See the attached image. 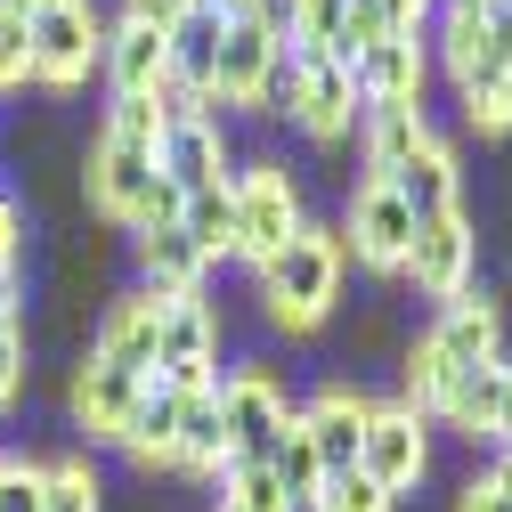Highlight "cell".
I'll list each match as a JSON object with an SVG mask.
<instances>
[{"mask_svg":"<svg viewBox=\"0 0 512 512\" xmlns=\"http://www.w3.org/2000/svg\"><path fill=\"white\" fill-rule=\"evenodd\" d=\"M342 236L301 220V236H285V252H269L261 261V317L277 334H317L342 301Z\"/></svg>","mask_w":512,"mask_h":512,"instance_id":"obj_1","label":"cell"},{"mask_svg":"<svg viewBox=\"0 0 512 512\" xmlns=\"http://www.w3.org/2000/svg\"><path fill=\"white\" fill-rule=\"evenodd\" d=\"M155 139H163V106L155 98H114L106 106L98 139H90V163H82V187H90V204L114 228L131 220V204L147 196V179H155Z\"/></svg>","mask_w":512,"mask_h":512,"instance_id":"obj_2","label":"cell"},{"mask_svg":"<svg viewBox=\"0 0 512 512\" xmlns=\"http://www.w3.org/2000/svg\"><path fill=\"white\" fill-rule=\"evenodd\" d=\"M269 114H285L293 131L317 139V147L350 139V122H358L350 66H334V57H293V49H285V66H277V82H269Z\"/></svg>","mask_w":512,"mask_h":512,"instance_id":"obj_3","label":"cell"},{"mask_svg":"<svg viewBox=\"0 0 512 512\" xmlns=\"http://www.w3.org/2000/svg\"><path fill=\"white\" fill-rule=\"evenodd\" d=\"M228 196H236V261H252L261 269L269 252H285V236H301V187H293V171L285 163H236L228 171Z\"/></svg>","mask_w":512,"mask_h":512,"instance_id":"obj_4","label":"cell"},{"mask_svg":"<svg viewBox=\"0 0 512 512\" xmlns=\"http://www.w3.org/2000/svg\"><path fill=\"white\" fill-rule=\"evenodd\" d=\"M33 33V82L41 90H82L98 74V49H106V17L90 0H41L25 17Z\"/></svg>","mask_w":512,"mask_h":512,"instance_id":"obj_5","label":"cell"},{"mask_svg":"<svg viewBox=\"0 0 512 512\" xmlns=\"http://www.w3.org/2000/svg\"><path fill=\"white\" fill-rule=\"evenodd\" d=\"M220 391V423H228V464H269V447L285 439L293 423V399H285V382L269 366H236L212 382Z\"/></svg>","mask_w":512,"mask_h":512,"instance_id":"obj_6","label":"cell"},{"mask_svg":"<svg viewBox=\"0 0 512 512\" xmlns=\"http://www.w3.org/2000/svg\"><path fill=\"white\" fill-rule=\"evenodd\" d=\"M342 261L374 269V277H399L407 269V244H415V212L399 204V187L391 179H358V196L342 212Z\"/></svg>","mask_w":512,"mask_h":512,"instance_id":"obj_7","label":"cell"},{"mask_svg":"<svg viewBox=\"0 0 512 512\" xmlns=\"http://www.w3.org/2000/svg\"><path fill=\"white\" fill-rule=\"evenodd\" d=\"M277 66H285V41H277L261 17H228V25H220V57H212V106L269 114Z\"/></svg>","mask_w":512,"mask_h":512,"instance_id":"obj_8","label":"cell"},{"mask_svg":"<svg viewBox=\"0 0 512 512\" xmlns=\"http://www.w3.org/2000/svg\"><path fill=\"white\" fill-rule=\"evenodd\" d=\"M358 472L374 488H391V496L423 488V472H431V423L415 407H399V399H374L366 407V439H358Z\"/></svg>","mask_w":512,"mask_h":512,"instance_id":"obj_9","label":"cell"},{"mask_svg":"<svg viewBox=\"0 0 512 512\" xmlns=\"http://www.w3.org/2000/svg\"><path fill=\"white\" fill-rule=\"evenodd\" d=\"M155 382H171V391H212V382H220V309H212L204 293H187V301H163Z\"/></svg>","mask_w":512,"mask_h":512,"instance_id":"obj_10","label":"cell"},{"mask_svg":"<svg viewBox=\"0 0 512 512\" xmlns=\"http://www.w3.org/2000/svg\"><path fill=\"white\" fill-rule=\"evenodd\" d=\"M472 269H480V228L464 220V204L439 212V220H415V244H407V269L399 277L423 301H456L472 285Z\"/></svg>","mask_w":512,"mask_h":512,"instance_id":"obj_11","label":"cell"},{"mask_svg":"<svg viewBox=\"0 0 512 512\" xmlns=\"http://www.w3.org/2000/svg\"><path fill=\"white\" fill-rule=\"evenodd\" d=\"M228 171H236V147H228V122H220V114H179V122H163L155 179H171L179 196H196V187H220Z\"/></svg>","mask_w":512,"mask_h":512,"instance_id":"obj_12","label":"cell"},{"mask_svg":"<svg viewBox=\"0 0 512 512\" xmlns=\"http://www.w3.org/2000/svg\"><path fill=\"white\" fill-rule=\"evenodd\" d=\"M423 82H431V57H423V33H382L350 57V90H358V114L366 106H423Z\"/></svg>","mask_w":512,"mask_h":512,"instance_id":"obj_13","label":"cell"},{"mask_svg":"<svg viewBox=\"0 0 512 512\" xmlns=\"http://www.w3.org/2000/svg\"><path fill=\"white\" fill-rule=\"evenodd\" d=\"M98 74L114 98H155L171 82V33L139 25V17H114L106 25V49H98Z\"/></svg>","mask_w":512,"mask_h":512,"instance_id":"obj_14","label":"cell"},{"mask_svg":"<svg viewBox=\"0 0 512 512\" xmlns=\"http://www.w3.org/2000/svg\"><path fill=\"white\" fill-rule=\"evenodd\" d=\"M155 342H163V293H122L106 317H98V334H90V358H106V366H122V374H139V382H155Z\"/></svg>","mask_w":512,"mask_h":512,"instance_id":"obj_15","label":"cell"},{"mask_svg":"<svg viewBox=\"0 0 512 512\" xmlns=\"http://www.w3.org/2000/svg\"><path fill=\"white\" fill-rule=\"evenodd\" d=\"M366 391H350V382H326L309 407H293V423L309 431V447H317V472H358V439H366Z\"/></svg>","mask_w":512,"mask_h":512,"instance_id":"obj_16","label":"cell"},{"mask_svg":"<svg viewBox=\"0 0 512 512\" xmlns=\"http://www.w3.org/2000/svg\"><path fill=\"white\" fill-rule=\"evenodd\" d=\"M139 391L147 382L139 374H122V366H106V358H82L74 366V391H66V407H74V423L90 431V439H122V423H131V407H139Z\"/></svg>","mask_w":512,"mask_h":512,"instance_id":"obj_17","label":"cell"},{"mask_svg":"<svg viewBox=\"0 0 512 512\" xmlns=\"http://www.w3.org/2000/svg\"><path fill=\"white\" fill-rule=\"evenodd\" d=\"M431 334H439V350L456 366H488V358H504V301H488V293L464 285L456 301H439Z\"/></svg>","mask_w":512,"mask_h":512,"instance_id":"obj_18","label":"cell"},{"mask_svg":"<svg viewBox=\"0 0 512 512\" xmlns=\"http://www.w3.org/2000/svg\"><path fill=\"white\" fill-rule=\"evenodd\" d=\"M391 187H399V204L415 212V220H439V212H456L464 204V171H456V147H447L439 131L391 171Z\"/></svg>","mask_w":512,"mask_h":512,"instance_id":"obj_19","label":"cell"},{"mask_svg":"<svg viewBox=\"0 0 512 512\" xmlns=\"http://www.w3.org/2000/svg\"><path fill=\"white\" fill-rule=\"evenodd\" d=\"M423 139H431V114L423 106H366L358 114V163H366V179H391Z\"/></svg>","mask_w":512,"mask_h":512,"instance_id":"obj_20","label":"cell"},{"mask_svg":"<svg viewBox=\"0 0 512 512\" xmlns=\"http://www.w3.org/2000/svg\"><path fill=\"white\" fill-rule=\"evenodd\" d=\"M220 464H228L220 391H179V447H171V472H187V480H220Z\"/></svg>","mask_w":512,"mask_h":512,"instance_id":"obj_21","label":"cell"},{"mask_svg":"<svg viewBox=\"0 0 512 512\" xmlns=\"http://www.w3.org/2000/svg\"><path fill=\"white\" fill-rule=\"evenodd\" d=\"M114 447L139 472H171V447H179V391H171V382H147V391H139V407H131V423H122Z\"/></svg>","mask_w":512,"mask_h":512,"instance_id":"obj_22","label":"cell"},{"mask_svg":"<svg viewBox=\"0 0 512 512\" xmlns=\"http://www.w3.org/2000/svg\"><path fill=\"white\" fill-rule=\"evenodd\" d=\"M204 277H212V261H204L179 228H147V236H139V285H147V293L187 301V293H204Z\"/></svg>","mask_w":512,"mask_h":512,"instance_id":"obj_23","label":"cell"},{"mask_svg":"<svg viewBox=\"0 0 512 512\" xmlns=\"http://www.w3.org/2000/svg\"><path fill=\"white\" fill-rule=\"evenodd\" d=\"M496 415H504V358L464 366L456 382H447V399H439V423L464 431V439H496Z\"/></svg>","mask_w":512,"mask_h":512,"instance_id":"obj_24","label":"cell"},{"mask_svg":"<svg viewBox=\"0 0 512 512\" xmlns=\"http://www.w3.org/2000/svg\"><path fill=\"white\" fill-rule=\"evenodd\" d=\"M464 366L439 350V334L423 326L415 342H407V358H399V407H415L423 423H439V399H447V382H456Z\"/></svg>","mask_w":512,"mask_h":512,"instance_id":"obj_25","label":"cell"},{"mask_svg":"<svg viewBox=\"0 0 512 512\" xmlns=\"http://www.w3.org/2000/svg\"><path fill=\"white\" fill-rule=\"evenodd\" d=\"M179 236L204 252V261H236V196L228 179L220 187H196V196H179Z\"/></svg>","mask_w":512,"mask_h":512,"instance_id":"obj_26","label":"cell"},{"mask_svg":"<svg viewBox=\"0 0 512 512\" xmlns=\"http://www.w3.org/2000/svg\"><path fill=\"white\" fill-rule=\"evenodd\" d=\"M220 9H196L187 25H171V82L179 90H196V98H212V57H220Z\"/></svg>","mask_w":512,"mask_h":512,"instance_id":"obj_27","label":"cell"},{"mask_svg":"<svg viewBox=\"0 0 512 512\" xmlns=\"http://www.w3.org/2000/svg\"><path fill=\"white\" fill-rule=\"evenodd\" d=\"M41 512H106V480L90 456H57L41 464Z\"/></svg>","mask_w":512,"mask_h":512,"instance_id":"obj_28","label":"cell"},{"mask_svg":"<svg viewBox=\"0 0 512 512\" xmlns=\"http://www.w3.org/2000/svg\"><path fill=\"white\" fill-rule=\"evenodd\" d=\"M456 98H464V122H472L480 139H504V131H512V66H504V57H496V66H480Z\"/></svg>","mask_w":512,"mask_h":512,"instance_id":"obj_29","label":"cell"},{"mask_svg":"<svg viewBox=\"0 0 512 512\" xmlns=\"http://www.w3.org/2000/svg\"><path fill=\"white\" fill-rule=\"evenodd\" d=\"M439 66H447V82H472L480 66H496V49H488V17H456V9H447L439 17Z\"/></svg>","mask_w":512,"mask_h":512,"instance_id":"obj_30","label":"cell"},{"mask_svg":"<svg viewBox=\"0 0 512 512\" xmlns=\"http://www.w3.org/2000/svg\"><path fill=\"white\" fill-rule=\"evenodd\" d=\"M212 488H220V512H285V504H293L269 464H220Z\"/></svg>","mask_w":512,"mask_h":512,"instance_id":"obj_31","label":"cell"},{"mask_svg":"<svg viewBox=\"0 0 512 512\" xmlns=\"http://www.w3.org/2000/svg\"><path fill=\"white\" fill-rule=\"evenodd\" d=\"M269 472H277V488H285L293 504L326 488V472H317V447H309V431H301V423H285V439L269 447Z\"/></svg>","mask_w":512,"mask_h":512,"instance_id":"obj_32","label":"cell"},{"mask_svg":"<svg viewBox=\"0 0 512 512\" xmlns=\"http://www.w3.org/2000/svg\"><path fill=\"white\" fill-rule=\"evenodd\" d=\"M33 82V33H25V9L0 0V98H17Z\"/></svg>","mask_w":512,"mask_h":512,"instance_id":"obj_33","label":"cell"},{"mask_svg":"<svg viewBox=\"0 0 512 512\" xmlns=\"http://www.w3.org/2000/svg\"><path fill=\"white\" fill-rule=\"evenodd\" d=\"M317 504H326V512H399V496L374 488L366 472H334L326 488H317Z\"/></svg>","mask_w":512,"mask_h":512,"instance_id":"obj_34","label":"cell"},{"mask_svg":"<svg viewBox=\"0 0 512 512\" xmlns=\"http://www.w3.org/2000/svg\"><path fill=\"white\" fill-rule=\"evenodd\" d=\"M25 317H0V415H9L17 399H25Z\"/></svg>","mask_w":512,"mask_h":512,"instance_id":"obj_35","label":"cell"},{"mask_svg":"<svg viewBox=\"0 0 512 512\" xmlns=\"http://www.w3.org/2000/svg\"><path fill=\"white\" fill-rule=\"evenodd\" d=\"M131 236H147V228H179V187L171 179H147V196L131 204V220H122Z\"/></svg>","mask_w":512,"mask_h":512,"instance_id":"obj_36","label":"cell"},{"mask_svg":"<svg viewBox=\"0 0 512 512\" xmlns=\"http://www.w3.org/2000/svg\"><path fill=\"white\" fill-rule=\"evenodd\" d=\"M0 512H41V464L0 456Z\"/></svg>","mask_w":512,"mask_h":512,"instance_id":"obj_37","label":"cell"},{"mask_svg":"<svg viewBox=\"0 0 512 512\" xmlns=\"http://www.w3.org/2000/svg\"><path fill=\"white\" fill-rule=\"evenodd\" d=\"M196 9H212V0H122V17H139V25H155V33H171V25H187Z\"/></svg>","mask_w":512,"mask_h":512,"instance_id":"obj_38","label":"cell"},{"mask_svg":"<svg viewBox=\"0 0 512 512\" xmlns=\"http://www.w3.org/2000/svg\"><path fill=\"white\" fill-rule=\"evenodd\" d=\"M366 9L382 17V33H423V25H431V9H439V0H366Z\"/></svg>","mask_w":512,"mask_h":512,"instance_id":"obj_39","label":"cell"},{"mask_svg":"<svg viewBox=\"0 0 512 512\" xmlns=\"http://www.w3.org/2000/svg\"><path fill=\"white\" fill-rule=\"evenodd\" d=\"M9 269H25V204L0 196V277Z\"/></svg>","mask_w":512,"mask_h":512,"instance_id":"obj_40","label":"cell"},{"mask_svg":"<svg viewBox=\"0 0 512 512\" xmlns=\"http://www.w3.org/2000/svg\"><path fill=\"white\" fill-rule=\"evenodd\" d=\"M456 512H512V496L480 472V480H464V496H456Z\"/></svg>","mask_w":512,"mask_h":512,"instance_id":"obj_41","label":"cell"},{"mask_svg":"<svg viewBox=\"0 0 512 512\" xmlns=\"http://www.w3.org/2000/svg\"><path fill=\"white\" fill-rule=\"evenodd\" d=\"M488 49L512 66V0H496V9H488Z\"/></svg>","mask_w":512,"mask_h":512,"instance_id":"obj_42","label":"cell"},{"mask_svg":"<svg viewBox=\"0 0 512 512\" xmlns=\"http://www.w3.org/2000/svg\"><path fill=\"white\" fill-rule=\"evenodd\" d=\"M496 447H512V350H504V415H496Z\"/></svg>","mask_w":512,"mask_h":512,"instance_id":"obj_43","label":"cell"},{"mask_svg":"<svg viewBox=\"0 0 512 512\" xmlns=\"http://www.w3.org/2000/svg\"><path fill=\"white\" fill-rule=\"evenodd\" d=\"M488 480H496V488L512 496V447H496V464H488Z\"/></svg>","mask_w":512,"mask_h":512,"instance_id":"obj_44","label":"cell"},{"mask_svg":"<svg viewBox=\"0 0 512 512\" xmlns=\"http://www.w3.org/2000/svg\"><path fill=\"white\" fill-rule=\"evenodd\" d=\"M439 9H456V17H488L496 0H439Z\"/></svg>","mask_w":512,"mask_h":512,"instance_id":"obj_45","label":"cell"},{"mask_svg":"<svg viewBox=\"0 0 512 512\" xmlns=\"http://www.w3.org/2000/svg\"><path fill=\"white\" fill-rule=\"evenodd\" d=\"M212 9H220V17H244V9H252V0H212Z\"/></svg>","mask_w":512,"mask_h":512,"instance_id":"obj_46","label":"cell"},{"mask_svg":"<svg viewBox=\"0 0 512 512\" xmlns=\"http://www.w3.org/2000/svg\"><path fill=\"white\" fill-rule=\"evenodd\" d=\"M285 512H326V504H317V496H301V504H285Z\"/></svg>","mask_w":512,"mask_h":512,"instance_id":"obj_47","label":"cell"},{"mask_svg":"<svg viewBox=\"0 0 512 512\" xmlns=\"http://www.w3.org/2000/svg\"><path fill=\"white\" fill-rule=\"evenodd\" d=\"M9 9H25V17H33V9H41V0H9Z\"/></svg>","mask_w":512,"mask_h":512,"instance_id":"obj_48","label":"cell"}]
</instances>
